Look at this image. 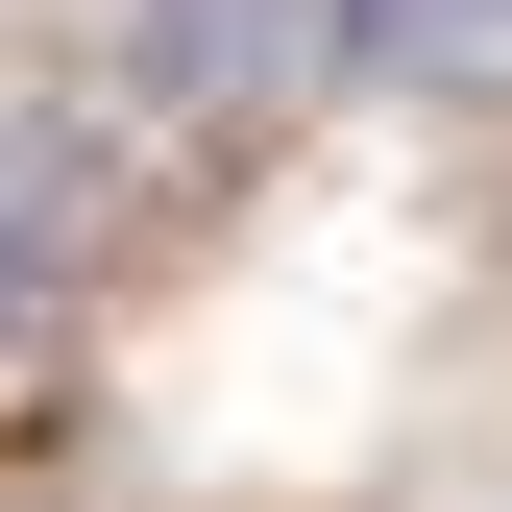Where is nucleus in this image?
<instances>
[{
    "instance_id": "f257e3e1",
    "label": "nucleus",
    "mask_w": 512,
    "mask_h": 512,
    "mask_svg": "<svg viewBox=\"0 0 512 512\" xmlns=\"http://www.w3.org/2000/svg\"><path fill=\"white\" fill-rule=\"evenodd\" d=\"M98 49H122V98H171V122H269L342 74V0H98Z\"/></svg>"
},
{
    "instance_id": "f03ea898",
    "label": "nucleus",
    "mask_w": 512,
    "mask_h": 512,
    "mask_svg": "<svg viewBox=\"0 0 512 512\" xmlns=\"http://www.w3.org/2000/svg\"><path fill=\"white\" fill-rule=\"evenodd\" d=\"M342 74H391V98H512V0H342Z\"/></svg>"
},
{
    "instance_id": "7ed1b4c3",
    "label": "nucleus",
    "mask_w": 512,
    "mask_h": 512,
    "mask_svg": "<svg viewBox=\"0 0 512 512\" xmlns=\"http://www.w3.org/2000/svg\"><path fill=\"white\" fill-rule=\"evenodd\" d=\"M49 269H74V171H49L25 122H0V342L49 317Z\"/></svg>"
}]
</instances>
